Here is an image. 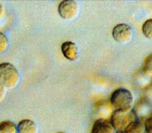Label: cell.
<instances>
[{
	"label": "cell",
	"mask_w": 152,
	"mask_h": 133,
	"mask_svg": "<svg viewBox=\"0 0 152 133\" xmlns=\"http://www.w3.org/2000/svg\"><path fill=\"white\" fill-rule=\"evenodd\" d=\"M110 102L115 110L126 112L132 109L133 96L129 90L121 88L113 92Z\"/></svg>",
	"instance_id": "6da1fadb"
},
{
	"label": "cell",
	"mask_w": 152,
	"mask_h": 133,
	"mask_svg": "<svg viewBox=\"0 0 152 133\" xmlns=\"http://www.w3.org/2000/svg\"><path fill=\"white\" fill-rule=\"evenodd\" d=\"M19 80V73L15 66L9 63L0 64V83L6 88L16 87Z\"/></svg>",
	"instance_id": "7a4b0ae2"
},
{
	"label": "cell",
	"mask_w": 152,
	"mask_h": 133,
	"mask_svg": "<svg viewBox=\"0 0 152 133\" xmlns=\"http://www.w3.org/2000/svg\"><path fill=\"white\" fill-rule=\"evenodd\" d=\"M58 133H64V132H58Z\"/></svg>",
	"instance_id": "e0dca14e"
},
{
	"label": "cell",
	"mask_w": 152,
	"mask_h": 133,
	"mask_svg": "<svg viewBox=\"0 0 152 133\" xmlns=\"http://www.w3.org/2000/svg\"><path fill=\"white\" fill-rule=\"evenodd\" d=\"M61 50L64 55L70 60H74L78 57V48L74 43L67 41L63 43Z\"/></svg>",
	"instance_id": "52a82bcc"
},
{
	"label": "cell",
	"mask_w": 152,
	"mask_h": 133,
	"mask_svg": "<svg viewBox=\"0 0 152 133\" xmlns=\"http://www.w3.org/2000/svg\"><path fill=\"white\" fill-rule=\"evenodd\" d=\"M8 45V39L6 35L0 32V52L4 51Z\"/></svg>",
	"instance_id": "4fadbf2b"
},
{
	"label": "cell",
	"mask_w": 152,
	"mask_h": 133,
	"mask_svg": "<svg viewBox=\"0 0 152 133\" xmlns=\"http://www.w3.org/2000/svg\"><path fill=\"white\" fill-rule=\"evenodd\" d=\"M133 111H121L115 110L112 115L110 123L117 131L124 130L131 122L136 121Z\"/></svg>",
	"instance_id": "3957f363"
},
{
	"label": "cell",
	"mask_w": 152,
	"mask_h": 133,
	"mask_svg": "<svg viewBox=\"0 0 152 133\" xmlns=\"http://www.w3.org/2000/svg\"><path fill=\"white\" fill-rule=\"evenodd\" d=\"M142 30L146 37L152 39V19H148L144 23Z\"/></svg>",
	"instance_id": "8fae6325"
},
{
	"label": "cell",
	"mask_w": 152,
	"mask_h": 133,
	"mask_svg": "<svg viewBox=\"0 0 152 133\" xmlns=\"http://www.w3.org/2000/svg\"><path fill=\"white\" fill-rule=\"evenodd\" d=\"M6 87L0 83V102L3 101L6 96Z\"/></svg>",
	"instance_id": "9a60e30c"
},
{
	"label": "cell",
	"mask_w": 152,
	"mask_h": 133,
	"mask_svg": "<svg viewBox=\"0 0 152 133\" xmlns=\"http://www.w3.org/2000/svg\"><path fill=\"white\" fill-rule=\"evenodd\" d=\"M145 129L147 133H152V117H150L145 122Z\"/></svg>",
	"instance_id": "5bb4252c"
},
{
	"label": "cell",
	"mask_w": 152,
	"mask_h": 133,
	"mask_svg": "<svg viewBox=\"0 0 152 133\" xmlns=\"http://www.w3.org/2000/svg\"><path fill=\"white\" fill-rule=\"evenodd\" d=\"M112 36L116 42L121 43H126L130 42L132 38V29L127 24H119L113 28Z\"/></svg>",
	"instance_id": "277c9868"
},
{
	"label": "cell",
	"mask_w": 152,
	"mask_h": 133,
	"mask_svg": "<svg viewBox=\"0 0 152 133\" xmlns=\"http://www.w3.org/2000/svg\"><path fill=\"white\" fill-rule=\"evenodd\" d=\"M17 129L18 133H38L37 125L29 119H24L20 122Z\"/></svg>",
	"instance_id": "ba28073f"
},
{
	"label": "cell",
	"mask_w": 152,
	"mask_h": 133,
	"mask_svg": "<svg viewBox=\"0 0 152 133\" xmlns=\"http://www.w3.org/2000/svg\"><path fill=\"white\" fill-rule=\"evenodd\" d=\"M3 12V6H2V5H1V4H0V17L1 16V14H2Z\"/></svg>",
	"instance_id": "2e32d148"
},
{
	"label": "cell",
	"mask_w": 152,
	"mask_h": 133,
	"mask_svg": "<svg viewBox=\"0 0 152 133\" xmlns=\"http://www.w3.org/2000/svg\"><path fill=\"white\" fill-rule=\"evenodd\" d=\"M124 133H143V127L137 121L131 122L124 130Z\"/></svg>",
	"instance_id": "30bf717a"
},
{
	"label": "cell",
	"mask_w": 152,
	"mask_h": 133,
	"mask_svg": "<svg viewBox=\"0 0 152 133\" xmlns=\"http://www.w3.org/2000/svg\"><path fill=\"white\" fill-rule=\"evenodd\" d=\"M143 70L145 74L152 76V53L145 58L143 65Z\"/></svg>",
	"instance_id": "7c38bea8"
},
{
	"label": "cell",
	"mask_w": 152,
	"mask_h": 133,
	"mask_svg": "<svg viewBox=\"0 0 152 133\" xmlns=\"http://www.w3.org/2000/svg\"><path fill=\"white\" fill-rule=\"evenodd\" d=\"M78 6L72 0H66L61 3L58 7V12L60 16L66 19L75 18L78 13Z\"/></svg>",
	"instance_id": "5b68a950"
},
{
	"label": "cell",
	"mask_w": 152,
	"mask_h": 133,
	"mask_svg": "<svg viewBox=\"0 0 152 133\" xmlns=\"http://www.w3.org/2000/svg\"><path fill=\"white\" fill-rule=\"evenodd\" d=\"M113 131L114 128L110 121L99 119L95 122L91 133H113Z\"/></svg>",
	"instance_id": "8992f818"
},
{
	"label": "cell",
	"mask_w": 152,
	"mask_h": 133,
	"mask_svg": "<svg viewBox=\"0 0 152 133\" xmlns=\"http://www.w3.org/2000/svg\"><path fill=\"white\" fill-rule=\"evenodd\" d=\"M0 133H18L17 127L9 121L0 122Z\"/></svg>",
	"instance_id": "9c48e42d"
}]
</instances>
